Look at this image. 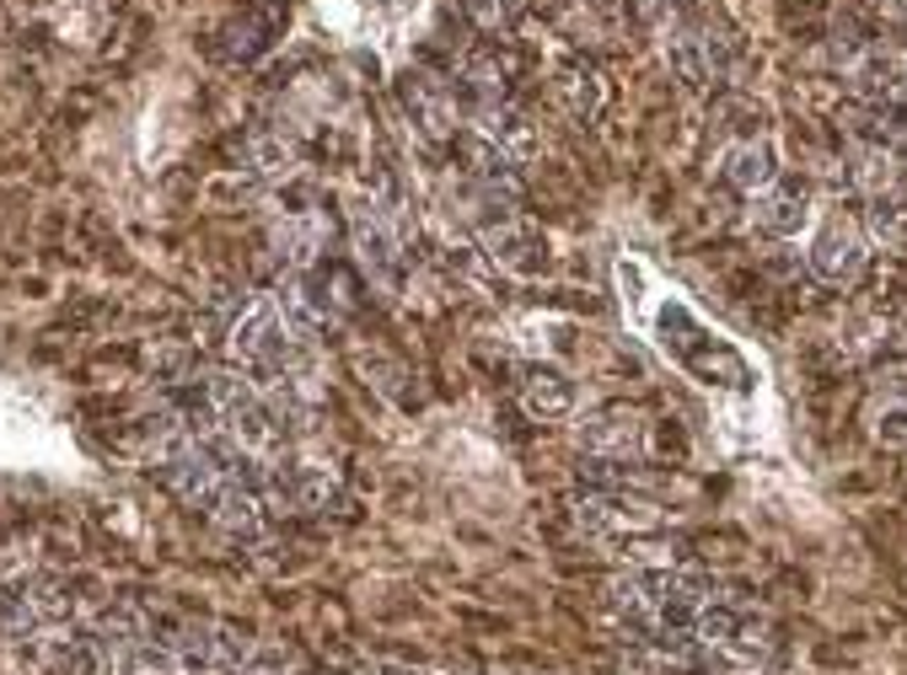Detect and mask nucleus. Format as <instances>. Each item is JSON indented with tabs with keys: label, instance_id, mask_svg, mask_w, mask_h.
<instances>
[{
	"label": "nucleus",
	"instance_id": "obj_8",
	"mask_svg": "<svg viewBox=\"0 0 907 675\" xmlns=\"http://www.w3.org/2000/svg\"><path fill=\"white\" fill-rule=\"evenodd\" d=\"M719 178L736 188V193H763V188L778 178V161H774V145L763 134H747V140H730L719 150Z\"/></svg>",
	"mask_w": 907,
	"mask_h": 675
},
{
	"label": "nucleus",
	"instance_id": "obj_12",
	"mask_svg": "<svg viewBox=\"0 0 907 675\" xmlns=\"http://www.w3.org/2000/svg\"><path fill=\"white\" fill-rule=\"evenodd\" d=\"M875 439H886V445H907V397H892V402L875 413Z\"/></svg>",
	"mask_w": 907,
	"mask_h": 675
},
{
	"label": "nucleus",
	"instance_id": "obj_6",
	"mask_svg": "<svg viewBox=\"0 0 907 675\" xmlns=\"http://www.w3.org/2000/svg\"><path fill=\"white\" fill-rule=\"evenodd\" d=\"M660 333H666V349H677V360H688V365L699 370L704 381L747 386V365H741L730 349H719L714 338H704V333H699V322H693L682 306L660 311Z\"/></svg>",
	"mask_w": 907,
	"mask_h": 675
},
{
	"label": "nucleus",
	"instance_id": "obj_2",
	"mask_svg": "<svg viewBox=\"0 0 907 675\" xmlns=\"http://www.w3.org/2000/svg\"><path fill=\"white\" fill-rule=\"evenodd\" d=\"M575 520H581V531L590 542L623 547V542L655 537V531L666 526V509L649 504L645 493H634V489H590L581 504H575Z\"/></svg>",
	"mask_w": 907,
	"mask_h": 675
},
{
	"label": "nucleus",
	"instance_id": "obj_9",
	"mask_svg": "<svg viewBox=\"0 0 907 675\" xmlns=\"http://www.w3.org/2000/svg\"><path fill=\"white\" fill-rule=\"evenodd\" d=\"M800 220H805V188L789 178H774L752 198V226L763 237H789V231H800Z\"/></svg>",
	"mask_w": 907,
	"mask_h": 675
},
{
	"label": "nucleus",
	"instance_id": "obj_7",
	"mask_svg": "<svg viewBox=\"0 0 907 675\" xmlns=\"http://www.w3.org/2000/svg\"><path fill=\"white\" fill-rule=\"evenodd\" d=\"M403 108L419 123L425 140H452L456 134V97L435 75H403Z\"/></svg>",
	"mask_w": 907,
	"mask_h": 675
},
{
	"label": "nucleus",
	"instance_id": "obj_11",
	"mask_svg": "<svg viewBox=\"0 0 907 675\" xmlns=\"http://www.w3.org/2000/svg\"><path fill=\"white\" fill-rule=\"evenodd\" d=\"M553 92H559V103H564L575 119H596V108H601V70L575 55V60L559 64V75H553Z\"/></svg>",
	"mask_w": 907,
	"mask_h": 675
},
{
	"label": "nucleus",
	"instance_id": "obj_5",
	"mask_svg": "<svg viewBox=\"0 0 907 675\" xmlns=\"http://www.w3.org/2000/svg\"><path fill=\"white\" fill-rule=\"evenodd\" d=\"M864 263H870V237H864V226L854 220V215H827V226L816 231V242H811V274L822 279V285H854L859 274H864Z\"/></svg>",
	"mask_w": 907,
	"mask_h": 675
},
{
	"label": "nucleus",
	"instance_id": "obj_10",
	"mask_svg": "<svg viewBox=\"0 0 907 675\" xmlns=\"http://www.w3.org/2000/svg\"><path fill=\"white\" fill-rule=\"evenodd\" d=\"M521 402L532 419H564L575 408V381L553 365H526L521 370Z\"/></svg>",
	"mask_w": 907,
	"mask_h": 675
},
{
	"label": "nucleus",
	"instance_id": "obj_3",
	"mask_svg": "<svg viewBox=\"0 0 907 675\" xmlns=\"http://www.w3.org/2000/svg\"><path fill=\"white\" fill-rule=\"evenodd\" d=\"M473 237L484 246L489 268H505V274H532L548 263V246L542 231L521 215L516 204H489V215H473Z\"/></svg>",
	"mask_w": 907,
	"mask_h": 675
},
{
	"label": "nucleus",
	"instance_id": "obj_13",
	"mask_svg": "<svg viewBox=\"0 0 907 675\" xmlns=\"http://www.w3.org/2000/svg\"><path fill=\"white\" fill-rule=\"evenodd\" d=\"M462 11H467L478 27H505V22H511V0H462Z\"/></svg>",
	"mask_w": 907,
	"mask_h": 675
},
{
	"label": "nucleus",
	"instance_id": "obj_4",
	"mask_svg": "<svg viewBox=\"0 0 907 675\" xmlns=\"http://www.w3.org/2000/svg\"><path fill=\"white\" fill-rule=\"evenodd\" d=\"M575 445H581L590 461H623V467H640L645 456V419L629 408V402H607L575 430Z\"/></svg>",
	"mask_w": 907,
	"mask_h": 675
},
{
	"label": "nucleus",
	"instance_id": "obj_1",
	"mask_svg": "<svg viewBox=\"0 0 907 675\" xmlns=\"http://www.w3.org/2000/svg\"><path fill=\"white\" fill-rule=\"evenodd\" d=\"M349 237H355L360 263H366L382 285H397V274H403L408 257H414V252H408V246H414V226H408L403 204L387 198V193L360 198L355 215H349Z\"/></svg>",
	"mask_w": 907,
	"mask_h": 675
}]
</instances>
